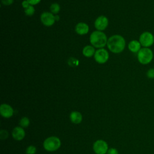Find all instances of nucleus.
Returning <instances> with one entry per match:
<instances>
[{
    "label": "nucleus",
    "mask_w": 154,
    "mask_h": 154,
    "mask_svg": "<svg viewBox=\"0 0 154 154\" xmlns=\"http://www.w3.org/2000/svg\"><path fill=\"white\" fill-rule=\"evenodd\" d=\"M106 45L109 51L113 53L119 54L124 51L126 46V42L123 36L116 34L108 38Z\"/></svg>",
    "instance_id": "obj_1"
},
{
    "label": "nucleus",
    "mask_w": 154,
    "mask_h": 154,
    "mask_svg": "<svg viewBox=\"0 0 154 154\" xmlns=\"http://www.w3.org/2000/svg\"><path fill=\"white\" fill-rule=\"evenodd\" d=\"M90 42L93 46L97 48H102L107 44L108 40L104 32L100 31H95L91 34Z\"/></svg>",
    "instance_id": "obj_2"
},
{
    "label": "nucleus",
    "mask_w": 154,
    "mask_h": 154,
    "mask_svg": "<svg viewBox=\"0 0 154 154\" xmlns=\"http://www.w3.org/2000/svg\"><path fill=\"white\" fill-rule=\"evenodd\" d=\"M153 58V52L150 48H142L137 53V60L143 65L150 63Z\"/></svg>",
    "instance_id": "obj_3"
},
{
    "label": "nucleus",
    "mask_w": 154,
    "mask_h": 154,
    "mask_svg": "<svg viewBox=\"0 0 154 154\" xmlns=\"http://www.w3.org/2000/svg\"><path fill=\"white\" fill-rule=\"evenodd\" d=\"M44 149L48 152L57 150L61 146V141L59 138L52 136L47 138L43 142Z\"/></svg>",
    "instance_id": "obj_4"
},
{
    "label": "nucleus",
    "mask_w": 154,
    "mask_h": 154,
    "mask_svg": "<svg viewBox=\"0 0 154 154\" xmlns=\"http://www.w3.org/2000/svg\"><path fill=\"white\" fill-rule=\"evenodd\" d=\"M139 42L143 48H150L154 43V35L150 31H144L140 35Z\"/></svg>",
    "instance_id": "obj_5"
},
{
    "label": "nucleus",
    "mask_w": 154,
    "mask_h": 154,
    "mask_svg": "<svg viewBox=\"0 0 154 154\" xmlns=\"http://www.w3.org/2000/svg\"><path fill=\"white\" fill-rule=\"evenodd\" d=\"M93 149L96 154H106L108 150V146L105 141L98 140L94 143Z\"/></svg>",
    "instance_id": "obj_6"
},
{
    "label": "nucleus",
    "mask_w": 154,
    "mask_h": 154,
    "mask_svg": "<svg viewBox=\"0 0 154 154\" xmlns=\"http://www.w3.org/2000/svg\"><path fill=\"white\" fill-rule=\"evenodd\" d=\"M94 57L97 63L99 64H103L108 61L109 58V54L106 49L100 48L95 52Z\"/></svg>",
    "instance_id": "obj_7"
},
{
    "label": "nucleus",
    "mask_w": 154,
    "mask_h": 154,
    "mask_svg": "<svg viewBox=\"0 0 154 154\" xmlns=\"http://www.w3.org/2000/svg\"><path fill=\"white\" fill-rule=\"evenodd\" d=\"M40 20L42 23L46 26H52L53 24H54L56 20L53 13L47 11L42 13L40 16Z\"/></svg>",
    "instance_id": "obj_8"
},
{
    "label": "nucleus",
    "mask_w": 154,
    "mask_h": 154,
    "mask_svg": "<svg viewBox=\"0 0 154 154\" xmlns=\"http://www.w3.org/2000/svg\"><path fill=\"white\" fill-rule=\"evenodd\" d=\"M108 25V19L105 16H99L94 22V26L97 31H103L106 28Z\"/></svg>",
    "instance_id": "obj_9"
},
{
    "label": "nucleus",
    "mask_w": 154,
    "mask_h": 154,
    "mask_svg": "<svg viewBox=\"0 0 154 154\" xmlns=\"http://www.w3.org/2000/svg\"><path fill=\"white\" fill-rule=\"evenodd\" d=\"M0 113L4 118H10L13 115L14 110L10 105L3 103L0 106Z\"/></svg>",
    "instance_id": "obj_10"
},
{
    "label": "nucleus",
    "mask_w": 154,
    "mask_h": 154,
    "mask_svg": "<svg viewBox=\"0 0 154 154\" xmlns=\"http://www.w3.org/2000/svg\"><path fill=\"white\" fill-rule=\"evenodd\" d=\"M25 136V132L23 128L21 126H16L13 129L12 137L14 140L17 141H20L23 139Z\"/></svg>",
    "instance_id": "obj_11"
},
{
    "label": "nucleus",
    "mask_w": 154,
    "mask_h": 154,
    "mask_svg": "<svg viewBox=\"0 0 154 154\" xmlns=\"http://www.w3.org/2000/svg\"><path fill=\"white\" fill-rule=\"evenodd\" d=\"M89 31L88 25L84 22H79L75 26V31L79 35H84Z\"/></svg>",
    "instance_id": "obj_12"
},
{
    "label": "nucleus",
    "mask_w": 154,
    "mask_h": 154,
    "mask_svg": "<svg viewBox=\"0 0 154 154\" xmlns=\"http://www.w3.org/2000/svg\"><path fill=\"white\" fill-rule=\"evenodd\" d=\"M141 45L139 40H132L128 44L129 50L133 53H138L139 51L141 49Z\"/></svg>",
    "instance_id": "obj_13"
},
{
    "label": "nucleus",
    "mask_w": 154,
    "mask_h": 154,
    "mask_svg": "<svg viewBox=\"0 0 154 154\" xmlns=\"http://www.w3.org/2000/svg\"><path fill=\"white\" fill-rule=\"evenodd\" d=\"M70 120L73 123L79 124L82 120V116L78 111H72L70 114Z\"/></svg>",
    "instance_id": "obj_14"
},
{
    "label": "nucleus",
    "mask_w": 154,
    "mask_h": 154,
    "mask_svg": "<svg viewBox=\"0 0 154 154\" xmlns=\"http://www.w3.org/2000/svg\"><path fill=\"white\" fill-rule=\"evenodd\" d=\"M82 54L86 57H91L95 54L94 48L91 46L87 45L84 48Z\"/></svg>",
    "instance_id": "obj_15"
},
{
    "label": "nucleus",
    "mask_w": 154,
    "mask_h": 154,
    "mask_svg": "<svg viewBox=\"0 0 154 154\" xmlns=\"http://www.w3.org/2000/svg\"><path fill=\"white\" fill-rule=\"evenodd\" d=\"M29 119L27 117H23L19 121L20 126L23 128H27L29 125Z\"/></svg>",
    "instance_id": "obj_16"
},
{
    "label": "nucleus",
    "mask_w": 154,
    "mask_h": 154,
    "mask_svg": "<svg viewBox=\"0 0 154 154\" xmlns=\"http://www.w3.org/2000/svg\"><path fill=\"white\" fill-rule=\"evenodd\" d=\"M50 10L52 13L57 14L60 10V6L57 3H53L50 6Z\"/></svg>",
    "instance_id": "obj_17"
},
{
    "label": "nucleus",
    "mask_w": 154,
    "mask_h": 154,
    "mask_svg": "<svg viewBox=\"0 0 154 154\" xmlns=\"http://www.w3.org/2000/svg\"><path fill=\"white\" fill-rule=\"evenodd\" d=\"M34 12H35V9L34 7L31 5H29L27 8L25 9V13L26 16H31L33 15Z\"/></svg>",
    "instance_id": "obj_18"
},
{
    "label": "nucleus",
    "mask_w": 154,
    "mask_h": 154,
    "mask_svg": "<svg viewBox=\"0 0 154 154\" xmlns=\"http://www.w3.org/2000/svg\"><path fill=\"white\" fill-rule=\"evenodd\" d=\"M37 149L34 146L31 145L29 146L26 149V154H35L36 153Z\"/></svg>",
    "instance_id": "obj_19"
},
{
    "label": "nucleus",
    "mask_w": 154,
    "mask_h": 154,
    "mask_svg": "<svg viewBox=\"0 0 154 154\" xmlns=\"http://www.w3.org/2000/svg\"><path fill=\"white\" fill-rule=\"evenodd\" d=\"M146 76L149 79H154V68H150L146 72Z\"/></svg>",
    "instance_id": "obj_20"
},
{
    "label": "nucleus",
    "mask_w": 154,
    "mask_h": 154,
    "mask_svg": "<svg viewBox=\"0 0 154 154\" xmlns=\"http://www.w3.org/2000/svg\"><path fill=\"white\" fill-rule=\"evenodd\" d=\"M8 137V132L6 130L2 129L0 131V138L1 140H5Z\"/></svg>",
    "instance_id": "obj_21"
},
{
    "label": "nucleus",
    "mask_w": 154,
    "mask_h": 154,
    "mask_svg": "<svg viewBox=\"0 0 154 154\" xmlns=\"http://www.w3.org/2000/svg\"><path fill=\"white\" fill-rule=\"evenodd\" d=\"M106 153L107 154H119V152L117 150V149L111 147L110 149H108Z\"/></svg>",
    "instance_id": "obj_22"
},
{
    "label": "nucleus",
    "mask_w": 154,
    "mask_h": 154,
    "mask_svg": "<svg viewBox=\"0 0 154 154\" xmlns=\"http://www.w3.org/2000/svg\"><path fill=\"white\" fill-rule=\"evenodd\" d=\"M13 1L14 0H1V2L5 5H9L13 4Z\"/></svg>",
    "instance_id": "obj_23"
},
{
    "label": "nucleus",
    "mask_w": 154,
    "mask_h": 154,
    "mask_svg": "<svg viewBox=\"0 0 154 154\" xmlns=\"http://www.w3.org/2000/svg\"><path fill=\"white\" fill-rule=\"evenodd\" d=\"M28 1V2L29 3L30 5H36L37 4H38L41 0H27Z\"/></svg>",
    "instance_id": "obj_24"
},
{
    "label": "nucleus",
    "mask_w": 154,
    "mask_h": 154,
    "mask_svg": "<svg viewBox=\"0 0 154 154\" xmlns=\"http://www.w3.org/2000/svg\"><path fill=\"white\" fill-rule=\"evenodd\" d=\"M30 4H29V3L28 2V1H27V0H25V1H23V2H22V7H23V8H27L29 5Z\"/></svg>",
    "instance_id": "obj_25"
},
{
    "label": "nucleus",
    "mask_w": 154,
    "mask_h": 154,
    "mask_svg": "<svg viewBox=\"0 0 154 154\" xmlns=\"http://www.w3.org/2000/svg\"><path fill=\"white\" fill-rule=\"evenodd\" d=\"M55 20H59V16H55Z\"/></svg>",
    "instance_id": "obj_26"
}]
</instances>
